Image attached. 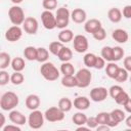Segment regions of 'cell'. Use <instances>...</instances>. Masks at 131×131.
I'll list each match as a JSON object with an SVG mask.
<instances>
[{
	"label": "cell",
	"mask_w": 131,
	"mask_h": 131,
	"mask_svg": "<svg viewBox=\"0 0 131 131\" xmlns=\"http://www.w3.org/2000/svg\"><path fill=\"white\" fill-rule=\"evenodd\" d=\"M18 102V96L12 91H7L3 93L0 98V107L3 111H12L14 110V107L17 106Z\"/></svg>",
	"instance_id": "1"
},
{
	"label": "cell",
	"mask_w": 131,
	"mask_h": 131,
	"mask_svg": "<svg viewBox=\"0 0 131 131\" xmlns=\"http://www.w3.org/2000/svg\"><path fill=\"white\" fill-rule=\"evenodd\" d=\"M40 73L42 75V77L49 81V82H52V81H56L58 78H59V71L57 70V68L54 66V63L50 62V61H46V62H43L40 67Z\"/></svg>",
	"instance_id": "2"
},
{
	"label": "cell",
	"mask_w": 131,
	"mask_h": 131,
	"mask_svg": "<svg viewBox=\"0 0 131 131\" xmlns=\"http://www.w3.org/2000/svg\"><path fill=\"white\" fill-rule=\"evenodd\" d=\"M75 77L77 79V87H79V88H86V87H88L90 85L91 80H92V74L88 70V68L80 69L76 73Z\"/></svg>",
	"instance_id": "3"
},
{
	"label": "cell",
	"mask_w": 131,
	"mask_h": 131,
	"mask_svg": "<svg viewBox=\"0 0 131 131\" xmlns=\"http://www.w3.org/2000/svg\"><path fill=\"white\" fill-rule=\"evenodd\" d=\"M8 17H9L10 21L14 26L23 25V23L26 19L25 12H24L23 8L20 6H18V5H13V6H11L9 8V10H8Z\"/></svg>",
	"instance_id": "4"
},
{
	"label": "cell",
	"mask_w": 131,
	"mask_h": 131,
	"mask_svg": "<svg viewBox=\"0 0 131 131\" xmlns=\"http://www.w3.org/2000/svg\"><path fill=\"white\" fill-rule=\"evenodd\" d=\"M70 17H71V12L69 11L68 8H66V7L57 8L56 13H55L56 28H58L60 30L66 29L70 23Z\"/></svg>",
	"instance_id": "5"
},
{
	"label": "cell",
	"mask_w": 131,
	"mask_h": 131,
	"mask_svg": "<svg viewBox=\"0 0 131 131\" xmlns=\"http://www.w3.org/2000/svg\"><path fill=\"white\" fill-rule=\"evenodd\" d=\"M44 114L41 111L34 110L28 117V124L32 129H40L44 124Z\"/></svg>",
	"instance_id": "6"
},
{
	"label": "cell",
	"mask_w": 131,
	"mask_h": 131,
	"mask_svg": "<svg viewBox=\"0 0 131 131\" xmlns=\"http://www.w3.org/2000/svg\"><path fill=\"white\" fill-rule=\"evenodd\" d=\"M64 112H62L58 106H51L47 108L44 113L45 120H47L50 123L60 122L64 119Z\"/></svg>",
	"instance_id": "7"
},
{
	"label": "cell",
	"mask_w": 131,
	"mask_h": 131,
	"mask_svg": "<svg viewBox=\"0 0 131 131\" xmlns=\"http://www.w3.org/2000/svg\"><path fill=\"white\" fill-rule=\"evenodd\" d=\"M73 46L74 50L78 53H84L87 51L89 47L88 39L84 35H76L73 39Z\"/></svg>",
	"instance_id": "8"
},
{
	"label": "cell",
	"mask_w": 131,
	"mask_h": 131,
	"mask_svg": "<svg viewBox=\"0 0 131 131\" xmlns=\"http://www.w3.org/2000/svg\"><path fill=\"white\" fill-rule=\"evenodd\" d=\"M42 25L46 30H53L56 28V18L55 15L50 10H44L41 13Z\"/></svg>",
	"instance_id": "9"
},
{
	"label": "cell",
	"mask_w": 131,
	"mask_h": 131,
	"mask_svg": "<svg viewBox=\"0 0 131 131\" xmlns=\"http://www.w3.org/2000/svg\"><path fill=\"white\" fill-rule=\"evenodd\" d=\"M108 95V90L104 87H94L90 90V99L94 102H101L105 100Z\"/></svg>",
	"instance_id": "10"
},
{
	"label": "cell",
	"mask_w": 131,
	"mask_h": 131,
	"mask_svg": "<svg viewBox=\"0 0 131 131\" xmlns=\"http://www.w3.org/2000/svg\"><path fill=\"white\" fill-rule=\"evenodd\" d=\"M38 28H39L38 20L33 16L26 17L25 21L23 23V30L29 35H35L38 31Z\"/></svg>",
	"instance_id": "11"
},
{
	"label": "cell",
	"mask_w": 131,
	"mask_h": 131,
	"mask_svg": "<svg viewBox=\"0 0 131 131\" xmlns=\"http://www.w3.org/2000/svg\"><path fill=\"white\" fill-rule=\"evenodd\" d=\"M23 36V29L19 26H12L5 32V39L9 42H16Z\"/></svg>",
	"instance_id": "12"
},
{
	"label": "cell",
	"mask_w": 131,
	"mask_h": 131,
	"mask_svg": "<svg viewBox=\"0 0 131 131\" xmlns=\"http://www.w3.org/2000/svg\"><path fill=\"white\" fill-rule=\"evenodd\" d=\"M8 118H9L11 123L19 125V126L25 125L27 123V118L25 117V115L23 113H20L19 111H16V110L10 111V113L8 115Z\"/></svg>",
	"instance_id": "13"
},
{
	"label": "cell",
	"mask_w": 131,
	"mask_h": 131,
	"mask_svg": "<svg viewBox=\"0 0 131 131\" xmlns=\"http://www.w3.org/2000/svg\"><path fill=\"white\" fill-rule=\"evenodd\" d=\"M71 18L74 23L76 24H83L86 21L87 18V13L84 9L82 8H75L71 12Z\"/></svg>",
	"instance_id": "14"
},
{
	"label": "cell",
	"mask_w": 131,
	"mask_h": 131,
	"mask_svg": "<svg viewBox=\"0 0 131 131\" xmlns=\"http://www.w3.org/2000/svg\"><path fill=\"white\" fill-rule=\"evenodd\" d=\"M102 26H101V21L97 18H91L87 21H85V25H84V30L85 32L87 33H90V34H93L95 33L98 29H100Z\"/></svg>",
	"instance_id": "15"
},
{
	"label": "cell",
	"mask_w": 131,
	"mask_h": 131,
	"mask_svg": "<svg viewBox=\"0 0 131 131\" xmlns=\"http://www.w3.org/2000/svg\"><path fill=\"white\" fill-rule=\"evenodd\" d=\"M112 37H113V39L116 42H118L120 44L126 43L128 41V39H129L128 33L125 30H123V29H116V30H114L113 33H112Z\"/></svg>",
	"instance_id": "16"
},
{
	"label": "cell",
	"mask_w": 131,
	"mask_h": 131,
	"mask_svg": "<svg viewBox=\"0 0 131 131\" xmlns=\"http://www.w3.org/2000/svg\"><path fill=\"white\" fill-rule=\"evenodd\" d=\"M40 97L37 94H29L26 98V106L31 111L38 110V107L40 106Z\"/></svg>",
	"instance_id": "17"
},
{
	"label": "cell",
	"mask_w": 131,
	"mask_h": 131,
	"mask_svg": "<svg viewBox=\"0 0 131 131\" xmlns=\"http://www.w3.org/2000/svg\"><path fill=\"white\" fill-rule=\"evenodd\" d=\"M74 107L79 111H85L90 106V100L86 96H78L74 99Z\"/></svg>",
	"instance_id": "18"
},
{
	"label": "cell",
	"mask_w": 131,
	"mask_h": 131,
	"mask_svg": "<svg viewBox=\"0 0 131 131\" xmlns=\"http://www.w3.org/2000/svg\"><path fill=\"white\" fill-rule=\"evenodd\" d=\"M122 16H123L122 11H121L119 8H117V7H113V8H111V9L107 11V17H108V19H110L112 23H114V24L120 23L121 19H122Z\"/></svg>",
	"instance_id": "19"
},
{
	"label": "cell",
	"mask_w": 131,
	"mask_h": 131,
	"mask_svg": "<svg viewBox=\"0 0 131 131\" xmlns=\"http://www.w3.org/2000/svg\"><path fill=\"white\" fill-rule=\"evenodd\" d=\"M58 41H60L61 43H69L71 41H73L74 39V33L72 32V30L69 29H62L59 33H58Z\"/></svg>",
	"instance_id": "20"
},
{
	"label": "cell",
	"mask_w": 131,
	"mask_h": 131,
	"mask_svg": "<svg viewBox=\"0 0 131 131\" xmlns=\"http://www.w3.org/2000/svg\"><path fill=\"white\" fill-rule=\"evenodd\" d=\"M120 67L115 63V61H110L106 67H105V73H106V76L111 79H115V77L117 76L118 74V71H119Z\"/></svg>",
	"instance_id": "21"
},
{
	"label": "cell",
	"mask_w": 131,
	"mask_h": 131,
	"mask_svg": "<svg viewBox=\"0 0 131 131\" xmlns=\"http://www.w3.org/2000/svg\"><path fill=\"white\" fill-rule=\"evenodd\" d=\"M24 56L30 61L37 60V48L34 46H27L24 49Z\"/></svg>",
	"instance_id": "22"
},
{
	"label": "cell",
	"mask_w": 131,
	"mask_h": 131,
	"mask_svg": "<svg viewBox=\"0 0 131 131\" xmlns=\"http://www.w3.org/2000/svg\"><path fill=\"white\" fill-rule=\"evenodd\" d=\"M58 59L61 61V62H66V61H70L73 57V51L69 48V47H66L63 46V48L60 50V52L58 53L57 55Z\"/></svg>",
	"instance_id": "23"
},
{
	"label": "cell",
	"mask_w": 131,
	"mask_h": 131,
	"mask_svg": "<svg viewBox=\"0 0 131 131\" xmlns=\"http://www.w3.org/2000/svg\"><path fill=\"white\" fill-rule=\"evenodd\" d=\"M110 118L117 123H121L126 119L125 113L120 108H115L110 113Z\"/></svg>",
	"instance_id": "24"
},
{
	"label": "cell",
	"mask_w": 131,
	"mask_h": 131,
	"mask_svg": "<svg viewBox=\"0 0 131 131\" xmlns=\"http://www.w3.org/2000/svg\"><path fill=\"white\" fill-rule=\"evenodd\" d=\"M61 85L67 87V88H73L77 87V79L74 75L70 76H63L61 78Z\"/></svg>",
	"instance_id": "25"
},
{
	"label": "cell",
	"mask_w": 131,
	"mask_h": 131,
	"mask_svg": "<svg viewBox=\"0 0 131 131\" xmlns=\"http://www.w3.org/2000/svg\"><path fill=\"white\" fill-rule=\"evenodd\" d=\"M57 106H58L62 112L68 113V112H70V111L72 110V107H73V102H72V100H71L69 97H62V98L59 99Z\"/></svg>",
	"instance_id": "26"
},
{
	"label": "cell",
	"mask_w": 131,
	"mask_h": 131,
	"mask_svg": "<svg viewBox=\"0 0 131 131\" xmlns=\"http://www.w3.org/2000/svg\"><path fill=\"white\" fill-rule=\"evenodd\" d=\"M72 121L75 125L77 126H82V125H86V122H87V116L81 112H78L76 114H74L73 118H72Z\"/></svg>",
	"instance_id": "27"
},
{
	"label": "cell",
	"mask_w": 131,
	"mask_h": 131,
	"mask_svg": "<svg viewBox=\"0 0 131 131\" xmlns=\"http://www.w3.org/2000/svg\"><path fill=\"white\" fill-rule=\"evenodd\" d=\"M11 68L14 72H21L25 67H26V63H25V60L24 58L21 57H14L12 60H11Z\"/></svg>",
	"instance_id": "28"
},
{
	"label": "cell",
	"mask_w": 131,
	"mask_h": 131,
	"mask_svg": "<svg viewBox=\"0 0 131 131\" xmlns=\"http://www.w3.org/2000/svg\"><path fill=\"white\" fill-rule=\"evenodd\" d=\"M60 73H61L63 76L74 75V74H75V67H74L70 61L62 62L61 66H60Z\"/></svg>",
	"instance_id": "29"
},
{
	"label": "cell",
	"mask_w": 131,
	"mask_h": 131,
	"mask_svg": "<svg viewBox=\"0 0 131 131\" xmlns=\"http://www.w3.org/2000/svg\"><path fill=\"white\" fill-rule=\"evenodd\" d=\"M49 57V51L48 49L44 47H38L37 48V61L39 62H46Z\"/></svg>",
	"instance_id": "30"
},
{
	"label": "cell",
	"mask_w": 131,
	"mask_h": 131,
	"mask_svg": "<svg viewBox=\"0 0 131 131\" xmlns=\"http://www.w3.org/2000/svg\"><path fill=\"white\" fill-rule=\"evenodd\" d=\"M11 64V58L10 55L7 52H0V69L5 70L8 68V66Z\"/></svg>",
	"instance_id": "31"
},
{
	"label": "cell",
	"mask_w": 131,
	"mask_h": 131,
	"mask_svg": "<svg viewBox=\"0 0 131 131\" xmlns=\"http://www.w3.org/2000/svg\"><path fill=\"white\" fill-rule=\"evenodd\" d=\"M96 58H97V56H96L94 53H92V52L86 53V54L84 55V57H83L84 64H85L87 68H94Z\"/></svg>",
	"instance_id": "32"
},
{
	"label": "cell",
	"mask_w": 131,
	"mask_h": 131,
	"mask_svg": "<svg viewBox=\"0 0 131 131\" xmlns=\"http://www.w3.org/2000/svg\"><path fill=\"white\" fill-rule=\"evenodd\" d=\"M63 48V43H61L60 41H53L49 44V52L53 55H58V53L60 52V50Z\"/></svg>",
	"instance_id": "33"
},
{
	"label": "cell",
	"mask_w": 131,
	"mask_h": 131,
	"mask_svg": "<svg viewBox=\"0 0 131 131\" xmlns=\"http://www.w3.org/2000/svg\"><path fill=\"white\" fill-rule=\"evenodd\" d=\"M101 56L106 60V61H114V52H113V47L111 46H104L101 49Z\"/></svg>",
	"instance_id": "34"
},
{
	"label": "cell",
	"mask_w": 131,
	"mask_h": 131,
	"mask_svg": "<svg viewBox=\"0 0 131 131\" xmlns=\"http://www.w3.org/2000/svg\"><path fill=\"white\" fill-rule=\"evenodd\" d=\"M128 71L125 69V68H120L119 71H118V74L117 76L115 77V80L119 83H124L128 80Z\"/></svg>",
	"instance_id": "35"
},
{
	"label": "cell",
	"mask_w": 131,
	"mask_h": 131,
	"mask_svg": "<svg viewBox=\"0 0 131 131\" xmlns=\"http://www.w3.org/2000/svg\"><path fill=\"white\" fill-rule=\"evenodd\" d=\"M24 80H25V77L21 74V72H14L10 76V82L13 85H20V84H23Z\"/></svg>",
	"instance_id": "36"
},
{
	"label": "cell",
	"mask_w": 131,
	"mask_h": 131,
	"mask_svg": "<svg viewBox=\"0 0 131 131\" xmlns=\"http://www.w3.org/2000/svg\"><path fill=\"white\" fill-rule=\"evenodd\" d=\"M113 52H114V61H119L124 57L125 51L122 47L120 46H115L113 47Z\"/></svg>",
	"instance_id": "37"
},
{
	"label": "cell",
	"mask_w": 131,
	"mask_h": 131,
	"mask_svg": "<svg viewBox=\"0 0 131 131\" xmlns=\"http://www.w3.org/2000/svg\"><path fill=\"white\" fill-rule=\"evenodd\" d=\"M130 97H129V94L127 93V92H125L124 90L115 98V101H116V103L117 104H120V105H124L126 102H127V100L129 99Z\"/></svg>",
	"instance_id": "38"
},
{
	"label": "cell",
	"mask_w": 131,
	"mask_h": 131,
	"mask_svg": "<svg viewBox=\"0 0 131 131\" xmlns=\"http://www.w3.org/2000/svg\"><path fill=\"white\" fill-rule=\"evenodd\" d=\"M42 6L45 10H53L57 7V0H43Z\"/></svg>",
	"instance_id": "39"
},
{
	"label": "cell",
	"mask_w": 131,
	"mask_h": 131,
	"mask_svg": "<svg viewBox=\"0 0 131 131\" xmlns=\"http://www.w3.org/2000/svg\"><path fill=\"white\" fill-rule=\"evenodd\" d=\"M96 120L99 124H107L108 120H110V113L106 112H100L96 115Z\"/></svg>",
	"instance_id": "40"
},
{
	"label": "cell",
	"mask_w": 131,
	"mask_h": 131,
	"mask_svg": "<svg viewBox=\"0 0 131 131\" xmlns=\"http://www.w3.org/2000/svg\"><path fill=\"white\" fill-rule=\"evenodd\" d=\"M122 91H123V88H122L120 85H113V86H111V88L108 89V95H110L112 98L115 99Z\"/></svg>",
	"instance_id": "41"
},
{
	"label": "cell",
	"mask_w": 131,
	"mask_h": 131,
	"mask_svg": "<svg viewBox=\"0 0 131 131\" xmlns=\"http://www.w3.org/2000/svg\"><path fill=\"white\" fill-rule=\"evenodd\" d=\"M92 36H93V38H94L95 40H97V41H102V40H104V39L106 38V32H105V30L101 27V28L98 29L95 33H93Z\"/></svg>",
	"instance_id": "42"
},
{
	"label": "cell",
	"mask_w": 131,
	"mask_h": 131,
	"mask_svg": "<svg viewBox=\"0 0 131 131\" xmlns=\"http://www.w3.org/2000/svg\"><path fill=\"white\" fill-rule=\"evenodd\" d=\"M8 82H10V76H9V74L5 70H1L0 71V85L1 86H4Z\"/></svg>",
	"instance_id": "43"
},
{
	"label": "cell",
	"mask_w": 131,
	"mask_h": 131,
	"mask_svg": "<svg viewBox=\"0 0 131 131\" xmlns=\"http://www.w3.org/2000/svg\"><path fill=\"white\" fill-rule=\"evenodd\" d=\"M87 127H89L90 129H94L98 126V122L96 120V117H89L87 118V122H86Z\"/></svg>",
	"instance_id": "44"
},
{
	"label": "cell",
	"mask_w": 131,
	"mask_h": 131,
	"mask_svg": "<svg viewBox=\"0 0 131 131\" xmlns=\"http://www.w3.org/2000/svg\"><path fill=\"white\" fill-rule=\"evenodd\" d=\"M105 67V59L101 56H97L96 58V61H95V66H94V69L96 70H101Z\"/></svg>",
	"instance_id": "45"
},
{
	"label": "cell",
	"mask_w": 131,
	"mask_h": 131,
	"mask_svg": "<svg viewBox=\"0 0 131 131\" xmlns=\"http://www.w3.org/2000/svg\"><path fill=\"white\" fill-rule=\"evenodd\" d=\"M2 131H20V127L19 125H16V124H11V125H7V126H4L2 128Z\"/></svg>",
	"instance_id": "46"
},
{
	"label": "cell",
	"mask_w": 131,
	"mask_h": 131,
	"mask_svg": "<svg viewBox=\"0 0 131 131\" xmlns=\"http://www.w3.org/2000/svg\"><path fill=\"white\" fill-rule=\"evenodd\" d=\"M122 14L125 18H131V5H126L124 8H123V11H122Z\"/></svg>",
	"instance_id": "47"
},
{
	"label": "cell",
	"mask_w": 131,
	"mask_h": 131,
	"mask_svg": "<svg viewBox=\"0 0 131 131\" xmlns=\"http://www.w3.org/2000/svg\"><path fill=\"white\" fill-rule=\"evenodd\" d=\"M123 64H124V68H125L128 72H131V56H126V57L124 58Z\"/></svg>",
	"instance_id": "48"
},
{
	"label": "cell",
	"mask_w": 131,
	"mask_h": 131,
	"mask_svg": "<svg viewBox=\"0 0 131 131\" xmlns=\"http://www.w3.org/2000/svg\"><path fill=\"white\" fill-rule=\"evenodd\" d=\"M111 129V127L106 124H99L97 127H96V130L97 131H108Z\"/></svg>",
	"instance_id": "49"
},
{
	"label": "cell",
	"mask_w": 131,
	"mask_h": 131,
	"mask_svg": "<svg viewBox=\"0 0 131 131\" xmlns=\"http://www.w3.org/2000/svg\"><path fill=\"white\" fill-rule=\"evenodd\" d=\"M123 106H124V108H125V111H126L127 113L131 114V98H129V99L127 100V102H126Z\"/></svg>",
	"instance_id": "50"
},
{
	"label": "cell",
	"mask_w": 131,
	"mask_h": 131,
	"mask_svg": "<svg viewBox=\"0 0 131 131\" xmlns=\"http://www.w3.org/2000/svg\"><path fill=\"white\" fill-rule=\"evenodd\" d=\"M0 118H1V123H0V129H2L3 127H4V124H5V117H4V115L1 113L0 114Z\"/></svg>",
	"instance_id": "51"
},
{
	"label": "cell",
	"mask_w": 131,
	"mask_h": 131,
	"mask_svg": "<svg viewBox=\"0 0 131 131\" xmlns=\"http://www.w3.org/2000/svg\"><path fill=\"white\" fill-rule=\"evenodd\" d=\"M125 123H126V125H127L129 128H131V115L125 119Z\"/></svg>",
	"instance_id": "52"
},
{
	"label": "cell",
	"mask_w": 131,
	"mask_h": 131,
	"mask_svg": "<svg viewBox=\"0 0 131 131\" xmlns=\"http://www.w3.org/2000/svg\"><path fill=\"white\" fill-rule=\"evenodd\" d=\"M89 129H90L89 127H84V125H82V126H78V128H77V131H81V130L87 131V130H89Z\"/></svg>",
	"instance_id": "53"
},
{
	"label": "cell",
	"mask_w": 131,
	"mask_h": 131,
	"mask_svg": "<svg viewBox=\"0 0 131 131\" xmlns=\"http://www.w3.org/2000/svg\"><path fill=\"white\" fill-rule=\"evenodd\" d=\"M13 4H15V5H17V4H19V3H21L23 2V0H10Z\"/></svg>",
	"instance_id": "54"
},
{
	"label": "cell",
	"mask_w": 131,
	"mask_h": 131,
	"mask_svg": "<svg viewBox=\"0 0 131 131\" xmlns=\"http://www.w3.org/2000/svg\"><path fill=\"white\" fill-rule=\"evenodd\" d=\"M129 81H130V83H131V77H130V78H129Z\"/></svg>",
	"instance_id": "55"
}]
</instances>
